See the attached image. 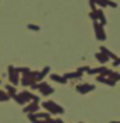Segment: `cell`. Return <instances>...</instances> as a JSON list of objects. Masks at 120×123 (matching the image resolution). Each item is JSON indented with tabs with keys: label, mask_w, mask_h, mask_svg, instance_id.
I'll use <instances>...</instances> for the list:
<instances>
[{
	"label": "cell",
	"mask_w": 120,
	"mask_h": 123,
	"mask_svg": "<svg viewBox=\"0 0 120 123\" xmlns=\"http://www.w3.org/2000/svg\"><path fill=\"white\" fill-rule=\"evenodd\" d=\"M94 31H95V37L98 41H105L106 39V31L105 27L101 25L98 21H94Z\"/></svg>",
	"instance_id": "1"
},
{
	"label": "cell",
	"mask_w": 120,
	"mask_h": 123,
	"mask_svg": "<svg viewBox=\"0 0 120 123\" xmlns=\"http://www.w3.org/2000/svg\"><path fill=\"white\" fill-rule=\"evenodd\" d=\"M43 106H45V109H48V111H49V112H52V113H63V112H64V109H63V108H60L57 104H54V102H52V101L45 102V104H43Z\"/></svg>",
	"instance_id": "2"
},
{
	"label": "cell",
	"mask_w": 120,
	"mask_h": 123,
	"mask_svg": "<svg viewBox=\"0 0 120 123\" xmlns=\"http://www.w3.org/2000/svg\"><path fill=\"white\" fill-rule=\"evenodd\" d=\"M96 6H99L101 8L103 7H112V8H116L117 7V3L113 1V0H95Z\"/></svg>",
	"instance_id": "3"
},
{
	"label": "cell",
	"mask_w": 120,
	"mask_h": 123,
	"mask_svg": "<svg viewBox=\"0 0 120 123\" xmlns=\"http://www.w3.org/2000/svg\"><path fill=\"white\" fill-rule=\"evenodd\" d=\"M94 90H95V85L88 84V83H85V84H80V85H77V91L80 92V94H87V92L94 91Z\"/></svg>",
	"instance_id": "4"
},
{
	"label": "cell",
	"mask_w": 120,
	"mask_h": 123,
	"mask_svg": "<svg viewBox=\"0 0 120 123\" xmlns=\"http://www.w3.org/2000/svg\"><path fill=\"white\" fill-rule=\"evenodd\" d=\"M95 14H96V21L101 24V25H103V27H105L106 23H108V20H106V17H105V13H103V10H102V8H96Z\"/></svg>",
	"instance_id": "5"
},
{
	"label": "cell",
	"mask_w": 120,
	"mask_h": 123,
	"mask_svg": "<svg viewBox=\"0 0 120 123\" xmlns=\"http://www.w3.org/2000/svg\"><path fill=\"white\" fill-rule=\"evenodd\" d=\"M99 52H102L103 55H106V56H108L110 60H116V59H117L116 53H113L112 50H110V49H108L106 46H101V48H99Z\"/></svg>",
	"instance_id": "6"
},
{
	"label": "cell",
	"mask_w": 120,
	"mask_h": 123,
	"mask_svg": "<svg viewBox=\"0 0 120 123\" xmlns=\"http://www.w3.org/2000/svg\"><path fill=\"white\" fill-rule=\"evenodd\" d=\"M38 88L42 91V94H43V95H49V94H52V92L54 91L52 87H49L46 83H41V84L38 85Z\"/></svg>",
	"instance_id": "7"
},
{
	"label": "cell",
	"mask_w": 120,
	"mask_h": 123,
	"mask_svg": "<svg viewBox=\"0 0 120 123\" xmlns=\"http://www.w3.org/2000/svg\"><path fill=\"white\" fill-rule=\"evenodd\" d=\"M106 70H108V67H105V66H101V67H96V69H90L88 74H91V76H94V74H103Z\"/></svg>",
	"instance_id": "8"
},
{
	"label": "cell",
	"mask_w": 120,
	"mask_h": 123,
	"mask_svg": "<svg viewBox=\"0 0 120 123\" xmlns=\"http://www.w3.org/2000/svg\"><path fill=\"white\" fill-rule=\"evenodd\" d=\"M8 71H10V80H11L13 83H18V73L15 71L14 67L10 66V67H8Z\"/></svg>",
	"instance_id": "9"
},
{
	"label": "cell",
	"mask_w": 120,
	"mask_h": 123,
	"mask_svg": "<svg viewBox=\"0 0 120 123\" xmlns=\"http://www.w3.org/2000/svg\"><path fill=\"white\" fill-rule=\"evenodd\" d=\"M95 57H96V60L99 62V63H102V64H105L106 62L110 60V59H109L106 55H103L102 52H98V53H95Z\"/></svg>",
	"instance_id": "10"
},
{
	"label": "cell",
	"mask_w": 120,
	"mask_h": 123,
	"mask_svg": "<svg viewBox=\"0 0 120 123\" xmlns=\"http://www.w3.org/2000/svg\"><path fill=\"white\" fill-rule=\"evenodd\" d=\"M50 78L57 81V83H61V84H66L67 83V78L66 77H61V76H57V74H50Z\"/></svg>",
	"instance_id": "11"
},
{
	"label": "cell",
	"mask_w": 120,
	"mask_h": 123,
	"mask_svg": "<svg viewBox=\"0 0 120 123\" xmlns=\"http://www.w3.org/2000/svg\"><path fill=\"white\" fill-rule=\"evenodd\" d=\"M66 78H81L83 77V73H80V71H75V73H67V74H64Z\"/></svg>",
	"instance_id": "12"
},
{
	"label": "cell",
	"mask_w": 120,
	"mask_h": 123,
	"mask_svg": "<svg viewBox=\"0 0 120 123\" xmlns=\"http://www.w3.org/2000/svg\"><path fill=\"white\" fill-rule=\"evenodd\" d=\"M49 71H50V67H45V69L42 70L41 73H38L36 78H38V80H42V78H43V77H45L46 74H48V73H49Z\"/></svg>",
	"instance_id": "13"
},
{
	"label": "cell",
	"mask_w": 120,
	"mask_h": 123,
	"mask_svg": "<svg viewBox=\"0 0 120 123\" xmlns=\"http://www.w3.org/2000/svg\"><path fill=\"white\" fill-rule=\"evenodd\" d=\"M27 28H28V30L30 31H41V27H39V25H36V24H28V25H27Z\"/></svg>",
	"instance_id": "14"
},
{
	"label": "cell",
	"mask_w": 120,
	"mask_h": 123,
	"mask_svg": "<svg viewBox=\"0 0 120 123\" xmlns=\"http://www.w3.org/2000/svg\"><path fill=\"white\" fill-rule=\"evenodd\" d=\"M109 78H110V80H113L114 83H116V81H120V73H114V71H113L112 74L109 76Z\"/></svg>",
	"instance_id": "15"
},
{
	"label": "cell",
	"mask_w": 120,
	"mask_h": 123,
	"mask_svg": "<svg viewBox=\"0 0 120 123\" xmlns=\"http://www.w3.org/2000/svg\"><path fill=\"white\" fill-rule=\"evenodd\" d=\"M34 111H38V104H31L30 108H25V112H34Z\"/></svg>",
	"instance_id": "16"
},
{
	"label": "cell",
	"mask_w": 120,
	"mask_h": 123,
	"mask_svg": "<svg viewBox=\"0 0 120 123\" xmlns=\"http://www.w3.org/2000/svg\"><path fill=\"white\" fill-rule=\"evenodd\" d=\"M15 71H17V73H24L25 76H27L28 73H31L30 69H27V67H18V69H15Z\"/></svg>",
	"instance_id": "17"
},
{
	"label": "cell",
	"mask_w": 120,
	"mask_h": 123,
	"mask_svg": "<svg viewBox=\"0 0 120 123\" xmlns=\"http://www.w3.org/2000/svg\"><path fill=\"white\" fill-rule=\"evenodd\" d=\"M90 7H91V11H96V3L95 0H90Z\"/></svg>",
	"instance_id": "18"
},
{
	"label": "cell",
	"mask_w": 120,
	"mask_h": 123,
	"mask_svg": "<svg viewBox=\"0 0 120 123\" xmlns=\"http://www.w3.org/2000/svg\"><path fill=\"white\" fill-rule=\"evenodd\" d=\"M90 69H91V67H88V66H83V67H80L77 71H80V73H84V71H85V73H88Z\"/></svg>",
	"instance_id": "19"
},
{
	"label": "cell",
	"mask_w": 120,
	"mask_h": 123,
	"mask_svg": "<svg viewBox=\"0 0 120 123\" xmlns=\"http://www.w3.org/2000/svg\"><path fill=\"white\" fill-rule=\"evenodd\" d=\"M90 18L92 21H96V14H95V11H91L90 13Z\"/></svg>",
	"instance_id": "20"
},
{
	"label": "cell",
	"mask_w": 120,
	"mask_h": 123,
	"mask_svg": "<svg viewBox=\"0 0 120 123\" xmlns=\"http://www.w3.org/2000/svg\"><path fill=\"white\" fill-rule=\"evenodd\" d=\"M117 66H120V57H117L116 60H113V67H117Z\"/></svg>",
	"instance_id": "21"
},
{
	"label": "cell",
	"mask_w": 120,
	"mask_h": 123,
	"mask_svg": "<svg viewBox=\"0 0 120 123\" xmlns=\"http://www.w3.org/2000/svg\"><path fill=\"white\" fill-rule=\"evenodd\" d=\"M7 90H8L10 92H11V94H14V91H15V90L13 88V87H7Z\"/></svg>",
	"instance_id": "22"
},
{
	"label": "cell",
	"mask_w": 120,
	"mask_h": 123,
	"mask_svg": "<svg viewBox=\"0 0 120 123\" xmlns=\"http://www.w3.org/2000/svg\"><path fill=\"white\" fill-rule=\"evenodd\" d=\"M45 123H56V122H53V120H50V119H46Z\"/></svg>",
	"instance_id": "23"
},
{
	"label": "cell",
	"mask_w": 120,
	"mask_h": 123,
	"mask_svg": "<svg viewBox=\"0 0 120 123\" xmlns=\"http://www.w3.org/2000/svg\"><path fill=\"white\" fill-rule=\"evenodd\" d=\"M34 123H42V122H39V120H36V119H35V120H34Z\"/></svg>",
	"instance_id": "24"
},
{
	"label": "cell",
	"mask_w": 120,
	"mask_h": 123,
	"mask_svg": "<svg viewBox=\"0 0 120 123\" xmlns=\"http://www.w3.org/2000/svg\"><path fill=\"white\" fill-rule=\"evenodd\" d=\"M56 123H63V120H60V119H59V120H57Z\"/></svg>",
	"instance_id": "25"
},
{
	"label": "cell",
	"mask_w": 120,
	"mask_h": 123,
	"mask_svg": "<svg viewBox=\"0 0 120 123\" xmlns=\"http://www.w3.org/2000/svg\"><path fill=\"white\" fill-rule=\"evenodd\" d=\"M110 123H120V122H110Z\"/></svg>",
	"instance_id": "26"
}]
</instances>
